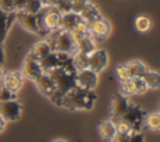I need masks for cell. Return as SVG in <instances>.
I'll return each instance as SVG.
<instances>
[{
  "label": "cell",
  "mask_w": 160,
  "mask_h": 142,
  "mask_svg": "<svg viewBox=\"0 0 160 142\" xmlns=\"http://www.w3.org/2000/svg\"><path fill=\"white\" fill-rule=\"evenodd\" d=\"M95 100L96 96L92 90H85L79 86H74L60 95L56 105L70 110H91Z\"/></svg>",
  "instance_id": "6da1fadb"
},
{
  "label": "cell",
  "mask_w": 160,
  "mask_h": 142,
  "mask_svg": "<svg viewBox=\"0 0 160 142\" xmlns=\"http://www.w3.org/2000/svg\"><path fill=\"white\" fill-rule=\"evenodd\" d=\"M49 73V76L52 78V81L56 85L58 91L55 92V95L50 98L54 103L58 102L60 95H62L64 92H66L68 90H70L71 87L76 86L75 85V73H76V69L72 65V61L65 65H59L55 69H52L51 71L46 72Z\"/></svg>",
  "instance_id": "7a4b0ae2"
},
{
  "label": "cell",
  "mask_w": 160,
  "mask_h": 142,
  "mask_svg": "<svg viewBox=\"0 0 160 142\" xmlns=\"http://www.w3.org/2000/svg\"><path fill=\"white\" fill-rule=\"evenodd\" d=\"M45 37L51 47V51H54V52L72 54L75 50V44L70 36V32L62 31L60 29H55V30L50 31Z\"/></svg>",
  "instance_id": "3957f363"
},
{
  "label": "cell",
  "mask_w": 160,
  "mask_h": 142,
  "mask_svg": "<svg viewBox=\"0 0 160 142\" xmlns=\"http://www.w3.org/2000/svg\"><path fill=\"white\" fill-rule=\"evenodd\" d=\"M40 29V36H46L50 31L59 29L61 14L54 6H42L36 14Z\"/></svg>",
  "instance_id": "277c9868"
},
{
  "label": "cell",
  "mask_w": 160,
  "mask_h": 142,
  "mask_svg": "<svg viewBox=\"0 0 160 142\" xmlns=\"http://www.w3.org/2000/svg\"><path fill=\"white\" fill-rule=\"evenodd\" d=\"M75 85L85 90H94L95 86L98 85V72H95L89 67L76 70Z\"/></svg>",
  "instance_id": "5b68a950"
},
{
  "label": "cell",
  "mask_w": 160,
  "mask_h": 142,
  "mask_svg": "<svg viewBox=\"0 0 160 142\" xmlns=\"http://www.w3.org/2000/svg\"><path fill=\"white\" fill-rule=\"evenodd\" d=\"M88 25V30L90 36L92 37L94 41H102L108 37L109 32H110V24L108 22V20H105L102 16L86 24Z\"/></svg>",
  "instance_id": "8992f818"
},
{
  "label": "cell",
  "mask_w": 160,
  "mask_h": 142,
  "mask_svg": "<svg viewBox=\"0 0 160 142\" xmlns=\"http://www.w3.org/2000/svg\"><path fill=\"white\" fill-rule=\"evenodd\" d=\"M21 113V105L18 100L0 101V116L6 122L16 121Z\"/></svg>",
  "instance_id": "52a82bcc"
},
{
  "label": "cell",
  "mask_w": 160,
  "mask_h": 142,
  "mask_svg": "<svg viewBox=\"0 0 160 142\" xmlns=\"http://www.w3.org/2000/svg\"><path fill=\"white\" fill-rule=\"evenodd\" d=\"M146 90H148V87H146L145 82L142 81V78L129 77L126 80L120 81V92L125 96L144 93Z\"/></svg>",
  "instance_id": "ba28073f"
},
{
  "label": "cell",
  "mask_w": 160,
  "mask_h": 142,
  "mask_svg": "<svg viewBox=\"0 0 160 142\" xmlns=\"http://www.w3.org/2000/svg\"><path fill=\"white\" fill-rule=\"evenodd\" d=\"M144 117H145V113L141 108H139L138 106L130 103L128 110L125 111V113L122 115V120H125L132 128L134 132H138L139 128H140V125L144 122Z\"/></svg>",
  "instance_id": "9c48e42d"
},
{
  "label": "cell",
  "mask_w": 160,
  "mask_h": 142,
  "mask_svg": "<svg viewBox=\"0 0 160 142\" xmlns=\"http://www.w3.org/2000/svg\"><path fill=\"white\" fill-rule=\"evenodd\" d=\"M16 20L19 21V24L29 32L40 35V29H39V21H38V16L36 14H29L25 12L22 10L16 11Z\"/></svg>",
  "instance_id": "30bf717a"
},
{
  "label": "cell",
  "mask_w": 160,
  "mask_h": 142,
  "mask_svg": "<svg viewBox=\"0 0 160 142\" xmlns=\"http://www.w3.org/2000/svg\"><path fill=\"white\" fill-rule=\"evenodd\" d=\"M108 52L102 49H95L89 54V69L100 72L108 65Z\"/></svg>",
  "instance_id": "8fae6325"
},
{
  "label": "cell",
  "mask_w": 160,
  "mask_h": 142,
  "mask_svg": "<svg viewBox=\"0 0 160 142\" xmlns=\"http://www.w3.org/2000/svg\"><path fill=\"white\" fill-rule=\"evenodd\" d=\"M44 73L39 61L25 57L24 62H22V67H21V75L22 77H26L31 81H36L41 75Z\"/></svg>",
  "instance_id": "7c38bea8"
},
{
  "label": "cell",
  "mask_w": 160,
  "mask_h": 142,
  "mask_svg": "<svg viewBox=\"0 0 160 142\" xmlns=\"http://www.w3.org/2000/svg\"><path fill=\"white\" fill-rule=\"evenodd\" d=\"M129 105H130V102L125 95H122V93L115 95L111 101V120L112 121L120 120L122 117V115L125 113V111L128 110Z\"/></svg>",
  "instance_id": "4fadbf2b"
},
{
  "label": "cell",
  "mask_w": 160,
  "mask_h": 142,
  "mask_svg": "<svg viewBox=\"0 0 160 142\" xmlns=\"http://www.w3.org/2000/svg\"><path fill=\"white\" fill-rule=\"evenodd\" d=\"M34 82H35L38 90H39L42 95L48 96L49 98H51V97L55 95V92L58 91L55 82L52 81V78H51V77L49 76V73H46V72H44V73H42L36 81H34Z\"/></svg>",
  "instance_id": "5bb4252c"
},
{
  "label": "cell",
  "mask_w": 160,
  "mask_h": 142,
  "mask_svg": "<svg viewBox=\"0 0 160 142\" xmlns=\"http://www.w3.org/2000/svg\"><path fill=\"white\" fill-rule=\"evenodd\" d=\"M2 85L12 92H18L22 86V75L19 71H8L2 73Z\"/></svg>",
  "instance_id": "9a60e30c"
},
{
  "label": "cell",
  "mask_w": 160,
  "mask_h": 142,
  "mask_svg": "<svg viewBox=\"0 0 160 142\" xmlns=\"http://www.w3.org/2000/svg\"><path fill=\"white\" fill-rule=\"evenodd\" d=\"M49 52H51V47H50V45H49V42L46 40H42V41H39V42L32 45V47L29 50L26 57L36 60V61H40Z\"/></svg>",
  "instance_id": "2e32d148"
},
{
  "label": "cell",
  "mask_w": 160,
  "mask_h": 142,
  "mask_svg": "<svg viewBox=\"0 0 160 142\" xmlns=\"http://www.w3.org/2000/svg\"><path fill=\"white\" fill-rule=\"evenodd\" d=\"M81 17L79 14H75L72 11L70 12H65V14H61V17H60V24H59V29L62 30V31H66V32H70L79 22H81Z\"/></svg>",
  "instance_id": "e0dca14e"
},
{
  "label": "cell",
  "mask_w": 160,
  "mask_h": 142,
  "mask_svg": "<svg viewBox=\"0 0 160 142\" xmlns=\"http://www.w3.org/2000/svg\"><path fill=\"white\" fill-rule=\"evenodd\" d=\"M15 19H16V11L5 12V11L0 10V44L4 42V40L8 35V31Z\"/></svg>",
  "instance_id": "ac0fdd59"
},
{
  "label": "cell",
  "mask_w": 160,
  "mask_h": 142,
  "mask_svg": "<svg viewBox=\"0 0 160 142\" xmlns=\"http://www.w3.org/2000/svg\"><path fill=\"white\" fill-rule=\"evenodd\" d=\"M79 15H80L81 20H82L85 24H89V22H91V21H94V20L101 17V14H100L99 9L96 7V5L92 4V2H90L89 0L86 1L85 6H84L82 10L79 12Z\"/></svg>",
  "instance_id": "d6986e66"
},
{
  "label": "cell",
  "mask_w": 160,
  "mask_h": 142,
  "mask_svg": "<svg viewBox=\"0 0 160 142\" xmlns=\"http://www.w3.org/2000/svg\"><path fill=\"white\" fill-rule=\"evenodd\" d=\"M99 133L100 136L106 140V141H111L112 137L116 135V127H115V122L110 118L106 121H102L99 125Z\"/></svg>",
  "instance_id": "ffe728a7"
},
{
  "label": "cell",
  "mask_w": 160,
  "mask_h": 142,
  "mask_svg": "<svg viewBox=\"0 0 160 142\" xmlns=\"http://www.w3.org/2000/svg\"><path fill=\"white\" fill-rule=\"evenodd\" d=\"M126 65V69L129 71V75L130 77H136V78H141L142 75L146 72V66L139 61V60H132V61H129L125 64Z\"/></svg>",
  "instance_id": "44dd1931"
},
{
  "label": "cell",
  "mask_w": 160,
  "mask_h": 142,
  "mask_svg": "<svg viewBox=\"0 0 160 142\" xmlns=\"http://www.w3.org/2000/svg\"><path fill=\"white\" fill-rule=\"evenodd\" d=\"M39 64H40V66H41V69H42L44 72L51 71L52 69H55L56 66H59V60H58L56 52H54V51L49 52L46 56H44V57L39 61Z\"/></svg>",
  "instance_id": "7402d4cb"
},
{
  "label": "cell",
  "mask_w": 160,
  "mask_h": 142,
  "mask_svg": "<svg viewBox=\"0 0 160 142\" xmlns=\"http://www.w3.org/2000/svg\"><path fill=\"white\" fill-rule=\"evenodd\" d=\"M89 35H90V34H89V30H88V25H86L84 21L79 22V24L70 31V36H71L74 44H78L80 40H82L84 37H86V36H89Z\"/></svg>",
  "instance_id": "603a6c76"
},
{
  "label": "cell",
  "mask_w": 160,
  "mask_h": 142,
  "mask_svg": "<svg viewBox=\"0 0 160 142\" xmlns=\"http://www.w3.org/2000/svg\"><path fill=\"white\" fill-rule=\"evenodd\" d=\"M71 61L76 70L89 67V54H84L80 51H74L71 54Z\"/></svg>",
  "instance_id": "cb8c5ba5"
},
{
  "label": "cell",
  "mask_w": 160,
  "mask_h": 142,
  "mask_svg": "<svg viewBox=\"0 0 160 142\" xmlns=\"http://www.w3.org/2000/svg\"><path fill=\"white\" fill-rule=\"evenodd\" d=\"M95 49H96L95 47V41L89 35V36L84 37L82 40H80L78 44H75V50L74 51H80V52H84V54H90Z\"/></svg>",
  "instance_id": "d4e9b609"
},
{
  "label": "cell",
  "mask_w": 160,
  "mask_h": 142,
  "mask_svg": "<svg viewBox=\"0 0 160 142\" xmlns=\"http://www.w3.org/2000/svg\"><path fill=\"white\" fill-rule=\"evenodd\" d=\"M142 81L145 82L148 88H158L160 86V76L156 71H149L146 70V72L142 75Z\"/></svg>",
  "instance_id": "484cf974"
},
{
  "label": "cell",
  "mask_w": 160,
  "mask_h": 142,
  "mask_svg": "<svg viewBox=\"0 0 160 142\" xmlns=\"http://www.w3.org/2000/svg\"><path fill=\"white\" fill-rule=\"evenodd\" d=\"M144 122H145V125L148 126L149 130L158 131L160 128V115H159V112H152V113L145 115Z\"/></svg>",
  "instance_id": "4316f807"
},
{
  "label": "cell",
  "mask_w": 160,
  "mask_h": 142,
  "mask_svg": "<svg viewBox=\"0 0 160 142\" xmlns=\"http://www.w3.org/2000/svg\"><path fill=\"white\" fill-rule=\"evenodd\" d=\"M134 25H135V29H136L138 31H140V32H146V31L151 27V21H150V19H149L148 16L140 15V16H138V17L135 19Z\"/></svg>",
  "instance_id": "83f0119b"
},
{
  "label": "cell",
  "mask_w": 160,
  "mask_h": 142,
  "mask_svg": "<svg viewBox=\"0 0 160 142\" xmlns=\"http://www.w3.org/2000/svg\"><path fill=\"white\" fill-rule=\"evenodd\" d=\"M42 7L41 0H26V2L22 6V11L29 14H38Z\"/></svg>",
  "instance_id": "f1b7e54d"
},
{
  "label": "cell",
  "mask_w": 160,
  "mask_h": 142,
  "mask_svg": "<svg viewBox=\"0 0 160 142\" xmlns=\"http://www.w3.org/2000/svg\"><path fill=\"white\" fill-rule=\"evenodd\" d=\"M114 122H115V127H116V132H118V133L130 135L131 132H134V131H132V128H131V126H130L125 120L120 118V120L114 121Z\"/></svg>",
  "instance_id": "f546056e"
},
{
  "label": "cell",
  "mask_w": 160,
  "mask_h": 142,
  "mask_svg": "<svg viewBox=\"0 0 160 142\" xmlns=\"http://www.w3.org/2000/svg\"><path fill=\"white\" fill-rule=\"evenodd\" d=\"M8 100H16V93L10 91L4 85L0 86V101H8Z\"/></svg>",
  "instance_id": "4dcf8cb0"
},
{
  "label": "cell",
  "mask_w": 160,
  "mask_h": 142,
  "mask_svg": "<svg viewBox=\"0 0 160 142\" xmlns=\"http://www.w3.org/2000/svg\"><path fill=\"white\" fill-rule=\"evenodd\" d=\"M55 9L60 12V14H65V12H70L71 11V4H70V0H60Z\"/></svg>",
  "instance_id": "1f68e13d"
},
{
  "label": "cell",
  "mask_w": 160,
  "mask_h": 142,
  "mask_svg": "<svg viewBox=\"0 0 160 142\" xmlns=\"http://www.w3.org/2000/svg\"><path fill=\"white\" fill-rule=\"evenodd\" d=\"M116 76L119 77V80H120V81H121V80H126V78H129V77H130L129 71H128V69H126V65H125V64L119 65V66L116 67Z\"/></svg>",
  "instance_id": "d6a6232c"
},
{
  "label": "cell",
  "mask_w": 160,
  "mask_h": 142,
  "mask_svg": "<svg viewBox=\"0 0 160 142\" xmlns=\"http://www.w3.org/2000/svg\"><path fill=\"white\" fill-rule=\"evenodd\" d=\"M88 0H70V4H71V11L75 12V14H79L82 7L85 6Z\"/></svg>",
  "instance_id": "836d02e7"
},
{
  "label": "cell",
  "mask_w": 160,
  "mask_h": 142,
  "mask_svg": "<svg viewBox=\"0 0 160 142\" xmlns=\"http://www.w3.org/2000/svg\"><path fill=\"white\" fill-rule=\"evenodd\" d=\"M0 10L5 12H12L16 11L12 4V0H0Z\"/></svg>",
  "instance_id": "e575fe53"
},
{
  "label": "cell",
  "mask_w": 160,
  "mask_h": 142,
  "mask_svg": "<svg viewBox=\"0 0 160 142\" xmlns=\"http://www.w3.org/2000/svg\"><path fill=\"white\" fill-rule=\"evenodd\" d=\"M128 142H144V137L139 131L132 132V133H130V136L128 138Z\"/></svg>",
  "instance_id": "d590c367"
},
{
  "label": "cell",
  "mask_w": 160,
  "mask_h": 142,
  "mask_svg": "<svg viewBox=\"0 0 160 142\" xmlns=\"http://www.w3.org/2000/svg\"><path fill=\"white\" fill-rule=\"evenodd\" d=\"M131 133H132V132H131ZM129 136H130V135H122V133H118V132H116V135L112 137L111 142H128Z\"/></svg>",
  "instance_id": "8d00e7d4"
},
{
  "label": "cell",
  "mask_w": 160,
  "mask_h": 142,
  "mask_svg": "<svg viewBox=\"0 0 160 142\" xmlns=\"http://www.w3.org/2000/svg\"><path fill=\"white\" fill-rule=\"evenodd\" d=\"M25 2H26V0H12V4H14V7H15V10H16V11H19V10H21Z\"/></svg>",
  "instance_id": "74e56055"
},
{
  "label": "cell",
  "mask_w": 160,
  "mask_h": 142,
  "mask_svg": "<svg viewBox=\"0 0 160 142\" xmlns=\"http://www.w3.org/2000/svg\"><path fill=\"white\" fill-rule=\"evenodd\" d=\"M60 0H41V4L42 6H56V4L59 2Z\"/></svg>",
  "instance_id": "f35d334b"
},
{
  "label": "cell",
  "mask_w": 160,
  "mask_h": 142,
  "mask_svg": "<svg viewBox=\"0 0 160 142\" xmlns=\"http://www.w3.org/2000/svg\"><path fill=\"white\" fill-rule=\"evenodd\" d=\"M5 126H6V121L0 116V132H2V131H4Z\"/></svg>",
  "instance_id": "ab89813d"
},
{
  "label": "cell",
  "mask_w": 160,
  "mask_h": 142,
  "mask_svg": "<svg viewBox=\"0 0 160 142\" xmlns=\"http://www.w3.org/2000/svg\"><path fill=\"white\" fill-rule=\"evenodd\" d=\"M2 62H4V51H2V47H1V44H0V70H1Z\"/></svg>",
  "instance_id": "60d3db41"
},
{
  "label": "cell",
  "mask_w": 160,
  "mask_h": 142,
  "mask_svg": "<svg viewBox=\"0 0 160 142\" xmlns=\"http://www.w3.org/2000/svg\"><path fill=\"white\" fill-rule=\"evenodd\" d=\"M51 142H66V141L62 140V138H56V140H54V141H51Z\"/></svg>",
  "instance_id": "b9f144b4"
}]
</instances>
